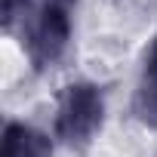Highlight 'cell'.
Wrapping results in <instances>:
<instances>
[{"instance_id":"3957f363","label":"cell","mask_w":157,"mask_h":157,"mask_svg":"<svg viewBox=\"0 0 157 157\" xmlns=\"http://www.w3.org/2000/svg\"><path fill=\"white\" fill-rule=\"evenodd\" d=\"M132 111H136V117L145 126L157 129V37L145 49V62H142V77H139V86H136Z\"/></svg>"},{"instance_id":"5b68a950","label":"cell","mask_w":157,"mask_h":157,"mask_svg":"<svg viewBox=\"0 0 157 157\" xmlns=\"http://www.w3.org/2000/svg\"><path fill=\"white\" fill-rule=\"evenodd\" d=\"M31 3H34V0H3V3H0V6H3V10H0V13H3V28L10 31L16 22H25L31 16Z\"/></svg>"},{"instance_id":"277c9868","label":"cell","mask_w":157,"mask_h":157,"mask_svg":"<svg viewBox=\"0 0 157 157\" xmlns=\"http://www.w3.org/2000/svg\"><path fill=\"white\" fill-rule=\"evenodd\" d=\"M49 154L52 145L40 129L19 120H10L3 126V157H49Z\"/></svg>"},{"instance_id":"7a4b0ae2","label":"cell","mask_w":157,"mask_h":157,"mask_svg":"<svg viewBox=\"0 0 157 157\" xmlns=\"http://www.w3.org/2000/svg\"><path fill=\"white\" fill-rule=\"evenodd\" d=\"M105 123V96L96 83H71L59 96L56 136L71 148H86Z\"/></svg>"},{"instance_id":"8992f818","label":"cell","mask_w":157,"mask_h":157,"mask_svg":"<svg viewBox=\"0 0 157 157\" xmlns=\"http://www.w3.org/2000/svg\"><path fill=\"white\" fill-rule=\"evenodd\" d=\"M59 3H65V6H74V3H77V0H59Z\"/></svg>"},{"instance_id":"6da1fadb","label":"cell","mask_w":157,"mask_h":157,"mask_svg":"<svg viewBox=\"0 0 157 157\" xmlns=\"http://www.w3.org/2000/svg\"><path fill=\"white\" fill-rule=\"evenodd\" d=\"M71 6L59 0H43L37 10L22 22V46L37 71L56 65L71 40Z\"/></svg>"}]
</instances>
